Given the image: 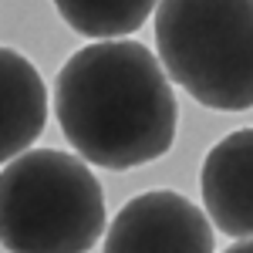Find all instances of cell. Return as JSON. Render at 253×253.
Returning a JSON list of instances; mask_svg holds the SVG:
<instances>
[{"mask_svg": "<svg viewBox=\"0 0 253 253\" xmlns=\"http://www.w3.org/2000/svg\"><path fill=\"white\" fill-rule=\"evenodd\" d=\"M47 125V88L14 47H0V162H14Z\"/></svg>", "mask_w": 253, "mask_h": 253, "instance_id": "8992f818", "label": "cell"}, {"mask_svg": "<svg viewBox=\"0 0 253 253\" xmlns=\"http://www.w3.org/2000/svg\"><path fill=\"white\" fill-rule=\"evenodd\" d=\"M105 233V193L71 152L27 149L0 172V247L7 253H88Z\"/></svg>", "mask_w": 253, "mask_h": 253, "instance_id": "7a4b0ae2", "label": "cell"}, {"mask_svg": "<svg viewBox=\"0 0 253 253\" xmlns=\"http://www.w3.org/2000/svg\"><path fill=\"white\" fill-rule=\"evenodd\" d=\"M54 115L84 162L125 172L172 149L179 105L145 44L95 41L58 71Z\"/></svg>", "mask_w": 253, "mask_h": 253, "instance_id": "6da1fadb", "label": "cell"}, {"mask_svg": "<svg viewBox=\"0 0 253 253\" xmlns=\"http://www.w3.org/2000/svg\"><path fill=\"white\" fill-rule=\"evenodd\" d=\"M159 0H54L61 20L81 38H125L156 14Z\"/></svg>", "mask_w": 253, "mask_h": 253, "instance_id": "52a82bcc", "label": "cell"}, {"mask_svg": "<svg viewBox=\"0 0 253 253\" xmlns=\"http://www.w3.org/2000/svg\"><path fill=\"white\" fill-rule=\"evenodd\" d=\"M223 253H253V240H236L230 250H223Z\"/></svg>", "mask_w": 253, "mask_h": 253, "instance_id": "ba28073f", "label": "cell"}, {"mask_svg": "<svg viewBox=\"0 0 253 253\" xmlns=\"http://www.w3.org/2000/svg\"><path fill=\"white\" fill-rule=\"evenodd\" d=\"M105 253H213V223L172 189H152L115 213Z\"/></svg>", "mask_w": 253, "mask_h": 253, "instance_id": "277c9868", "label": "cell"}, {"mask_svg": "<svg viewBox=\"0 0 253 253\" xmlns=\"http://www.w3.org/2000/svg\"><path fill=\"white\" fill-rule=\"evenodd\" d=\"M199 189L219 233L253 240V128L230 132L206 152Z\"/></svg>", "mask_w": 253, "mask_h": 253, "instance_id": "5b68a950", "label": "cell"}, {"mask_svg": "<svg viewBox=\"0 0 253 253\" xmlns=\"http://www.w3.org/2000/svg\"><path fill=\"white\" fill-rule=\"evenodd\" d=\"M166 78L216 112L253 108V0H159Z\"/></svg>", "mask_w": 253, "mask_h": 253, "instance_id": "3957f363", "label": "cell"}]
</instances>
